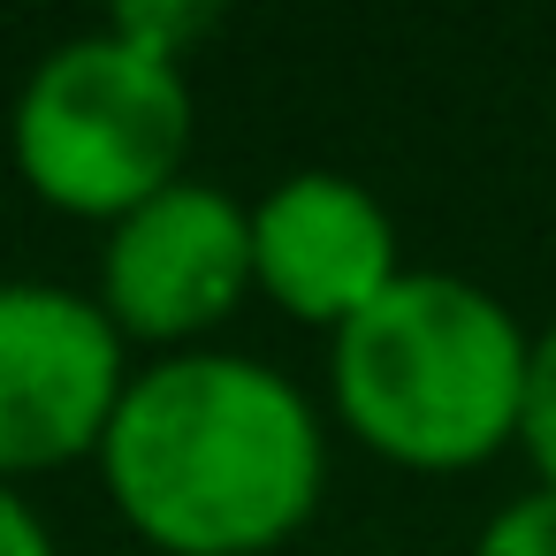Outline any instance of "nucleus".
I'll return each mask as SVG.
<instances>
[{
  "instance_id": "obj_1",
  "label": "nucleus",
  "mask_w": 556,
  "mask_h": 556,
  "mask_svg": "<svg viewBox=\"0 0 556 556\" xmlns=\"http://www.w3.org/2000/svg\"><path fill=\"white\" fill-rule=\"evenodd\" d=\"M92 472L153 556H275L328 495V404L237 343L138 358Z\"/></svg>"
},
{
  "instance_id": "obj_2",
  "label": "nucleus",
  "mask_w": 556,
  "mask_h": 556,
  "mask_svg": "<svg viewBox=\"0 0 556 556\" xmlns=\"http://www.w3.org/2000/svg\"><path fill=\"white\" fill-rule=\"evenodd\" d=\"M526 320L472 275L404 267L328 336V427L404 472H472L518 442Z\"/></svg>"
},
{
  "instance_id": "obj_5",
  "label": "nucleus",
  "mask_w": 556,
  "mask_h": 556,
  "mask_svg": "<svg viewBox=\"0 0 556 556\" xmlns=\"http://www.w3.org/2000/svg\"><path fill=\"white\" fill-rule=\"evenodd\" d=\"M138 351L85 282L0 275V480L31 488L92 465Z\"/></svg>"
},
{
  "instance_id": "obj_4",
  "label": "nucleus",
  "mask_w": 556,
  "mask_h": 556,
  "mask_svg": "<svg viewBox=\"0 0 556 556\" xmlns=\"http://www.w3.org/2000/svg\"><path fill=\"white\" fill-rule=\"evenodd\" d=\"M85 290L146 358L222 343L252 298V199L214 176H176L100 229Z\"/></svg>"
},
{
  "instance_id": "obj_6",
  "label": "nucleus",
  "mask_w": 556,
  "mask_h": 556,
  "mask_svg": "<svg viewBox=\"0 0 556 556\" xmlns=\"http://www.w3.org/2000/svg\"><path fill=\"white\" fill-rule=\"evenodd\" d=\"M404 275L396 214L343 168H290L252 199V298L336 336Z\"/></svg>"
},
{
  "instance_id": "obj_7",
  "label": "nucleus",
  "mask_w": 556,
  "mask_h": 556,
  "mask_svg": "<svg viewBox=\"0 0 556 556\" xmlns=\"http://www.w3.org/2000/svg\"><path fill=\"white\" fill-rule=\"evenodd\" d=\"M518 450L541 472V488H556V320L533 328L526 351V404H518Z\"/></svg>"
},
{
  "instance_id": "obj_3",
  "label": "nucleus",
  "mask_w": 556,
  "mask_h": 556,
  "mask_svg": "<svg viewBox=\"0 0 556 556\" xmlns=\"http://www.w3.org/2000/svg\"><path fill=\"white\" fill-rule=\"evenodd\" d=\"M191 138H199L191 70L123 39L108 16L92 31L54 39L9 100L16 184L47 214L92 229L191 176Z\"/></svg>"
},
{
  "instance_id": "obj_8",
  "label": "nucleus",
  "mask_w": 556,
  "mask_h": 556,
  "mask_svg": "<svg viewBox=\"0 0 556 556\" xmlns=\"http://www.w3.org/2000/svg\"><path fill=\"white\" fill-rule=\"evenodd\" d=\"M108 24H115L123 39H138V47L168 54V62H191V47H199L222 16H214V9H199V0H130V9H108Z\"/></svg>"
},
{
  "instance_id": "obj_10",
  "label": "nucleus",
  "mask_w": 556,
  "mask_h": 556,
  "mask_svg": "<svg viewBox=\"0 0 556 556\" xmlns=\"http://www.w3.org/2000/svg\"><path fill=\"white\" fill-rule=\"evenodd\" d=\"M0 556H62V533L39 510V495L9 480H0Z\"/></svg>"
},
{
  "instance_id": "obj_9",
  "label": "nucleus",
  "mask_w": 556,
  "mask_h": 556,
  "mask_svg": "<svg viewBox=\"0 0 556 556\" xmlns=\"http://www.w3.org/2000/svg\"><path fill=\"white\" fill-rule=\"evenodd\" d=\"M472 556H556V488H526L488 510L472 533Z\"/></svg>"
}]
</instances>
